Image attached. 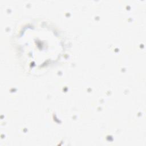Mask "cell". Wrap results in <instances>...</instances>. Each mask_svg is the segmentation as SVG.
<instances>
[{
  "mask_svg": "<svg viewBox=\"0 0 146 146\" xmlns=\"http://www.w3.org/2000/svg\"><path fill=\"white\" fill-rule=\"evenodd\" d=\"M44 24L27 27L18 39L19 51L23 63L30 70L39 71L60 58L63 51L60 36Z\"/></svg>",
  "mask_w": 146,
  "mask_h": 146,
  "instance_id": "1",
  "label": "cell"
}]
</instances>
